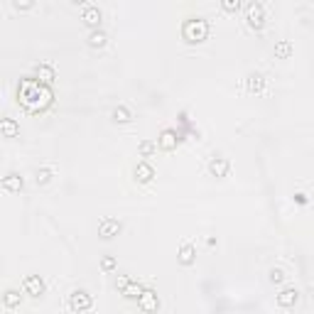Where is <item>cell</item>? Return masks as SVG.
Segmentation results:
<instances>
[{
  "instance_id": "cell-10",
  "label": "cell",
  "mask_w": 314,
  "mask_h": 314,
  "mask_svg": "<svg viewBox=\"0 0 314 314\" xmlns=\"http://www.w3.org/2000/svg\"><path fill=\"white\" fill-rule=\"evenodd\" d=\"M135 180L140 182V184L152 182L155 180V167H152L150 162H138V167H135Z\"/></svg>"
},
{
  "instance_id": "cell-21",
  "label": "cell",
  "mask_w": 314,
  "mask_h": 314,
  "mask_svg": "<svg viewBox=\"0 0 314 314\" xmlns=\"http://www.w3.org/2000/svg\"><path fill=\"white\" fill-rule=\"evenodd\" d=\"M290 54H292V42L280 40V42L275 45V59H290Z\"/></svg>"
},
{
  "instance_id": "cell-2",
  "label": "cell",
  "mask_w": 314,
  "mask_h": 314,
  "mask_svg": "<svg viewBox=\"0 0 314 314\" xmlns=\"http://www.w3.org/2000/svg\"><path fill=\"white\" fill-rule=\"evenodd\" d=\"M182 37H184L187 45H202L204 40L209 37V23L204 17L184 20V25H182Z\"/></svg>"
},
{
  "instance_id": "cell-9",
  "label": "cell",
  "mask_w": 314,
  "mask_h": 314,
  "mask_svg": "<svg viewBox=\"0 0 314 314\" xmlns=\"http://www.w3.org/2000/svg\"><path fill=\"white\" fill-rule=\"evenodd\" d=\"M23 287L30 297H42V295H45V282H42L40 275H27L23 282Z\"/></svg>"
},
{
  "instance_id": "cell-27",
  "label": "cell",
  "mask_w": 314,
  "mask_h": 314,
  "mask_svg": "<svg viewBox=\"0 0 314 314\" xmlns=\"http://www.w3.org/2000/svg\"><path fill=\"white\" fill-rule=\"evenodd\" d=\"M115 268V258L113 256H103L101 258V270H113Z\"/></svg>"
},
{
  "instance_id": "cell-15",
  "label": "cell",
  "mask_w": 314,
  "mask_h": 314,
  "mask_svg": "<svg viewBox=\"0 0 314 314\" xmlns=\"http://www.w3.org/2000/svg\"><path fill=\"white\" fill-rule=\"evenodd\" d=\"M17 133H20L17 121H12V118H3L0 121V135L3 138H17Z\"/></svg>"
},
{
  "instance_id": "cell-4",
  "label": "cell",
  "mask_w": 314,
  "mask_h": 314,
  "mask_svg": "<svg viewBox=\"0 0 314 314\" xmlns=\"http://www.w3.org/2000/svg\"><path fill=\"white\" fill-rule=\"evenodd\" d=\"M91 304H93V300H91V295L86 290H74L69 295L71 312H86V309H91Z\"/></svg>"
},
{
  "instance_id": "cell-16",
  "label": "cell",
  "mask_w": 314,
  "mask_h": 314,
  "mask_svg": "<svg viewBox=\"0 0 314 314\" xmlns=\"http://www.w3.org/2000/svg\"><path fill=\"white\" fill-rule=\"evenodd\" d=\"M263 86H265V76L263 74H248V78H246V89L250 91V93H260L263 91Z\"/></svg>"
},
{
  "instance_id": "cell-20",
  "label": "cell",
  "mask_w": 314,
  "mask_h": 314,
  "mask_svg": "<svg viewBox=\"0 0 314 314\" xmlns=\"http://www.w3.org/2000/svg\"><path fill=\"white\" fill-rule=\"evenodd\" d=\"M113 121H115V123H130V121H133V113L128 111L125 106H115V108H113Z\"/></svg>"
},
{
  "instance_id": "cell-3",
  "label": "cell",
  "mask_w": 314,
  "mask_h": 314,
  "mask_svg": "<svg viewBox=\"0 0 314 314\" xmlns=\"http://www.w3.org/2000/svg\"><path fill=\"white\" fill-rule=\"evenodd\" d=\"M246 23L253 32H260L265 27V8L260 3H248L246 5Z\"/></svg>"
},
{
  "instance_id": "cell-6",
  "label": "cell",
  "mask_w": 314,
  "mask_h": 314,
  "mask_svg": "<svg viewBox=\"0 0 314 314\" xmlns=\"http://www.w3.org/2000/svg\"><path fill=\"white\" fill-rule=\"evenodd\" d=\"M157 145H160V150H165V152H172L174 147L180 145V133H177V130H172V128L162 130V133H160V140H157Z\"/></svg>"
},
{
  "instance_id": "cell-26",
  "label": "cell",
  "mask_w": 314,
  "mask_h": 314,
  "mask_svg": "<svg viewBox=\"0 0 314 314\" xmlns=\"http://www.w3.org/2000/svg\"><path fill=\"white\" fill-rule=\"evenodd\" d=\"M221 8H224L226 12H238L241 10V0H224Z\"/></svg>"
},
{
  "instance_id": "cell-5",
  "label": "cell",
  "mask_w": 314,
  "mask_h": 314,
  "mask_svg": "<svg viewBox=\"0 0 314 314\" xmlns=\"http://www.w3.org/2000/svg\"><path fill=\"white\" fill-rule=\"evenodd\" d=\"M81 20H84V25H86V27H91V30H99V25H101V20H103V12L99 10L96 5H84Z\"/></svg>"
},
{
  "instance_id": "cell-22",
  "label": "cell",
  "mask_w": 314,
  "mask_h": 314,
  "mask_svg": "<svg viewBox=\"0 0 314 314\" xmlns=\"http://www.w3.org/2000/svg\"><path fill=\"white\" fill-rule=\"evenodd\" d=\"M20 300H23V295H20L17 290H8L5 295H3V302H5V307H10V309L20 307Z\"/></svg>"
},
{
  "instance_id": "cell-30",
  "label": "cell",
  "mask_w": 314,
  "mask_h": 314,
  "mask_svg": "<svg viewBox=\"0 0 314 314\" xmlns=\"http://www.w3.org/2000/svg\"><path fill=\"white\" fill-rule=\"evenodd\" d=\"M295 202H297V204H307V194H295Z\"/></svg>"
},
{
  "instance_id": "cell-13",
  "label": "cell",
  "mask_w": 314,
  "mask_h": 314,
  "mask_svg": "<svg viewBox=\"0 0 314 314\" xmlns=\"http://www.w3.org/2000/svg\"><path fill=\"white\" fill-rule=\"evenodd\" d=\"M54 78H56L54 67H49V64H40V67H37V81H40V84L52 86V84H54Z\"/></svg>"
},
{
  "instance_id": "cell-12",
  "label": "cell",
  "mask_w": 314,
  "mask_h": 314,
  "mask_svg": "<svg viewBox=\"0 0 314 314\" xmlns=\"http://www.w3.org/2000/svg\"><path fill=\"white\" fill-rule=\"evenodd\" d=\"M0 184H3V189H5V191H20L25 187L23 177H20L17 172H8V174L3 177V182H0Z\"/></svg>"
},
{
  "instance_id": "cell-17",
  "label": "cell",
  "mask_w": 314,
  "mask_h": 314,
  "mask_svg": "<svg viewBox=\"0 0 314 314\" xmlns=\"http://www.w3.org/2000/svg\"><path fill=\"white\" fill-rule=\"evenodd\" d=\"M194 260H197V250L191 243H184L180 248V263L182 265H194Z\"/></svg>"
},
{
  "instance_id": "cell-1",
  "label": "cell",
  "mask_w": 314,
  "mask_h": 314,
  "mask_svg": "<svg viewBox=\"0 0 314 314\" xmlns=\"http://www.w3.org/2000/svg\"><path fill=\"white\" fill-rule=\"evenodd\" d=\"M52 101H54L52 86H45V84H40V81L32 76L20 78V84H17V103H20L27 113L47 111V108L52 106Z\"/></svg>"
},
{
  "instance_id": "cell-8",
  "label": "cell",
  "mask_w": 314,
  "mask_h": 314,
  "mask_svg": "<svg viewBox=\"0 0 314 314\" xmlns=\"http://www.w3.org/2000/svg\"><path fill=\"white\" fill-rule=\"evenodd\" d=\"M138 304L143 312H157L160 309V300H157L155 290H143V295L138 297Z\"/></svg>"
},
{
  "instance_id": "cell-24",
  "label": "cell",
  "mask_w": 314,
  "mask_h": 314,
  "mask_svg": "<svg viewBox=\"0 0 314 314\" xmlns=\"http://www.w3.org/2000/svg\"><path fill=\"white\" fill-rule=\"evenodd\" d=\"M155 150H157V145L152 143V140H145V143H140V155H143V157H150L152 152H155Z\"/></svg>"
},
{
  "instance_id": "cell-7",
  "label": "cell",
  "mask_w": 314,
  "mask_h": 314,
  "mask_svg": "<svg viewBox=\"0 0 314 314\" xmlns=\"http://www.w3.org/2000/svg\"><path fill=\"white\" fill-rule=\"evenodd\" d=\"M121 221L118 219H103L101 224H99V235H101L103 241H111L113 235H118L121 233Z\"/></svg>"
},
{
  "instance_id": "cell-23",
  "label": "cell",
  "mask_w": 314,
  "mask_h": 314,
  "mask_svg": "<svg viewBox=\"0 0 314 314\" xmlns=\"http://www.w3.org/2000/svg\"><path fill=\"white\" fill-rule=\"evenodd\" d=\"M52 174H54V169H52V167L37 169V174H34V182H37V184H47V182L52 180Z\"/></svg>"
},
{
  "instance_id": "cell-14",
  "label": "cell",
  "mask_w": 314,
  "mask_h": 314,
  "mask_svg": "<svg viewBox=\"0 0 314 314\" xmlns=\"http://www.w3.org/2000/svg\"><path fill=\"white\" fill-rule=\"evenodd\" d=\"M228 160L226 157H213L211 162H209V172H211L213 177H226L228 174Z\"/></svg>"
},
{
  "instance_id": "cell-25",
  "label": "cell",
  "mask_w": 314,
  "mask_h": 314,
  "mask_svg": "<svg viewBox=\"0 0 314 314\" xmlns=\"http://www.w3.org/2000/svg\"><path fill=\"white\" fill-rule=\"evenodd\" d=\"M270 282H272V285H282V282H285V272H282L280 268H272L270 270Z\"/></svg>"
},
{
  "instance_id": "cell-11",
  "label": "cell",
  "mask_w": 314,
  "mask_h": 314,
  "mask_svg": "<svg viewBox=\"0 0 314 314\" xmlns=\"http://www.w3.org/2000/svg\"><path fill=\"white\" fill-rule=\"evenodd\" d=\"M300 302V290L297 287H285V290L278 295V304L280 307H295Z\"/></svg>"
},
{
  "instance_id": "cell-29",
  "label": "cell",
  "mask_w": 314,
  "mask_h": 314,
  "mask_svg": "<svg viewBox=\"0 0 314 314\" xmlns=\"http://www.w3.org/2000/svg\"><path fill=\"white\" fill-rule=\"evenodd\" d=\"M128 282H130V278H128V275H121V278L115 280V287H118V290H123V287L128 285Z\"/></svg>"
},
{
  "instance_id": "cell-19",
  "label": "cell",
  "mask_w": 314,
  "mask_h": 314,
  "mask_svg": "<svg viewBox=\"0 0 314 314\" xmlns=\"http://www.w3.org/2000/svg\"><path fill=\"white\" fill-rule=\"evenodd\" d=\"M106 40H108V37H106L103 30H93L86 42H89V47H93V49H101V47H106Z\"/></svg>"
},
{
  "instance_id": "cell-18",
  "label": "cell",
  "mask_w": 314,
  "mask_h": 314,
  "mask_svg": "<svg viewBox=\"0 0 314 314\" xmlns=\"http://www.w3.org/2000/svg\"><path fill=\"white\" fill-rule=\"evenodd\" d=\"M143 290H145V287H143L140 282H133V280H130L123 287V290H121V295H123V297H128V300H138V297L143 295Z\"/></svg>"
},
{
  "instance_id": "cell-28",
  "label": "cell",
  "mask_w": 314,
  "mask_h": 314,
  "mask_svg": "<svg viewBox=\"0 0 314 314\" xmlns=\"http://www.w3.org/2000/svg\"><path fill=\"white\" fill-rule=\"evenodd\" d=\"M12 5H15V10H32V8H34V3H30V0H25V3H20V0H15Z\"/></svg>"
}]
</instances>
